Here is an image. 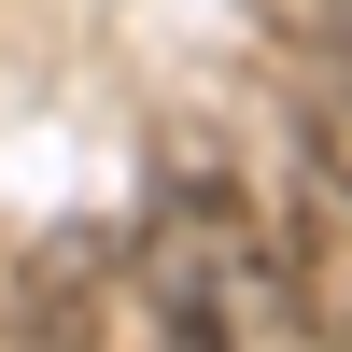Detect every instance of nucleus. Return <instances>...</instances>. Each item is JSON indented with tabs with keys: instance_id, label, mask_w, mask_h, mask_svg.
<instances>
[{
	"instance_id": "3",
	"label": "nucleus",
	"mask_w": 352,
	"mask_h": 352,
	"mask_svg": "<svg viewBox=\"0 0 352 352\" xmlns=\"http://www.w3.org/2000/svg\"><path fill=\"white\" fill-rule=\"evenodd\" d=\"M268 28H282V56L352 113V0H268Z\"/></svg>"
},
{
	"instance_id": "2",
	"label": "nucleus",
	"mask_w": 352,
	"mask_h": 352,
	"mask_svg": "<svg viewBox=\"0 0 352 352\" xmlns=\"http://www.w3.org/2000/svg\"><path fill=\"white\" fill-rule=\"evenodd\" d=\"M14 324L28 338H127L141 324V282H127V240L113 226H71L14 268Z\"/></svg>"
},
{
	"instance_id": "1",
	"label": "nucleus",
	"mask_w": 352,
	"mask_h": 352,
	"mask_svg": "<svg viewBox=\"0 0 352 352\" xmlns=\"http://www.w3.org/2000/svg\"><path fill=\"white\" fill-rule=\"evenodd\" d=\"M127 282H141V324L155 338H324L282 226L254 212V184L212 155V141H169V197L127 226Z\"/></svg>"
}]
</instances>
